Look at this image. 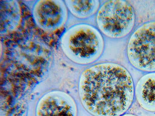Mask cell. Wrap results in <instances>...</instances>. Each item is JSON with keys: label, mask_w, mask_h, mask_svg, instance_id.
<instances>
[{"label": "cell", "mask_w": 155, "mask_h": 116, "mask_svg": "<svg viewBox=\"0 0 155 116\" xmlns=\"http://www.w3.org/2000/svg\"><path fill=\"white\" fill-rule=\"evenodd\" d=\"M135 86L130 73L117 63L91 66L80 76L78 92L82 105L93 116H120L132 105Z\"/></svg>", "instance_id": "obj_1"}, {"label": "cell", "mask_w": 155, "mask_h": 116, "mask_svg": "<svg viewBox=\"0 0 155 116\" xmlns=\"http://www.w3.org/2000/svg\"><path fill=\"white\" fill-rule=\"evenodd\" d=\"M62 50L75 63H93L102 56L105 47L104 37L96 26L85 23L74 24L66 31L61 40Z\"/></svg>", "instance_id": "obj_2"}, {"label": "cell", "mask_w": 155, "mask_h": 116, "mask_svg": "<svg viewBox=\"0 0 155 116\" xmlns=\"http://www.w3.org/2000/svg\"><path fill=\"white\" fill-rule=\"evenodd\" d=\"M135 21L133 8L125 0L105 1L101 4L95 15L96 26L104 37L112 40L127 36Z\"/></svg>", "instance_id": "obj_3"}, {"label": "cell", "mask_w": 155, "mask_h": 116, "mask_svg": "<svg viewBox=\"0 0 155 116\" xmlns=\"http://www.w3.org/2000/svg\"><path fill=\"white\" fill-rule=\"evenodd\" d=\"M126 54L130 65L140 71L155 72V21L146 22L130 37Z\"/></svg>", "instance_id": "obj_4"}, {"label": "cell", "mask_w": 155, "mask_h": 116, "mask_svg": "<svg viewBox=\"0 0 155 116\" xmlns=\"http://www.w3.org/2000/svg\"><path fill=\"white\" fill-rule=\"evenodd\" d=\"M135 98L142 108L155 112V72L147 73L138 79L135 86Z\"/></svg>", "instance_id": "obj_5"}, {"label": "cell", "mask_w": 155, "mask_h": 116, "mask_svg": "<svg viewBox=\"0 0 155 116\" xmlns=\"http://www.w3.org/2000/svg\"><path fill=\"white\" fill-rule=\"evenodd\" d=\"M47 3V2H46ZM52 3V7L37 8V16L40 25L47 29H53L63 26L68 17V10L65 3L61 2L57 5Z\"/></svg>", "instance_id": "obj_6"}, {"label": "cell", "mask_w": 155, "mask_h": 116, "mask_svg": "<svg viewBox=\"0 0 155 116\" xmlns=\"http://www.w3.org/2000/svg\"><path fill=\"white\" fill-rule=\"evenodd\" d=\"M68 10L75 18L88 19L96 15L101 5L98 0H69L65 1Z\"/></svg>", "instance_id": "obj_7"}, {"label": "cell", "mask_w": 155, "mask_h": 116, "mask_svg": "<svg viewBox=\"0 0 155 116\" xmlns=\"http://www.w3.org/2000/svg\"><path fill=\"white\" fill-rule=\"evenodd\" d=\"M78 108L75 102L68 95H65L57 107L42 108L37 111V116H77Z\"/></svg>", "instance_id": "obj_8"}, {"label": "cell", "mask_w": 155, "mask_h": 116, "mask_svg": "<svg viewBox=\"0 0 155 116\" xmlns=\"http://www.w3.org/2000/svg\"><path fill=\"white\" fill-rule=\"evenodd\" d=\"M120 116H138L136 115L132 114H124Z\"/></svg>", "instance_id": "obj_9"}]
</instances>
